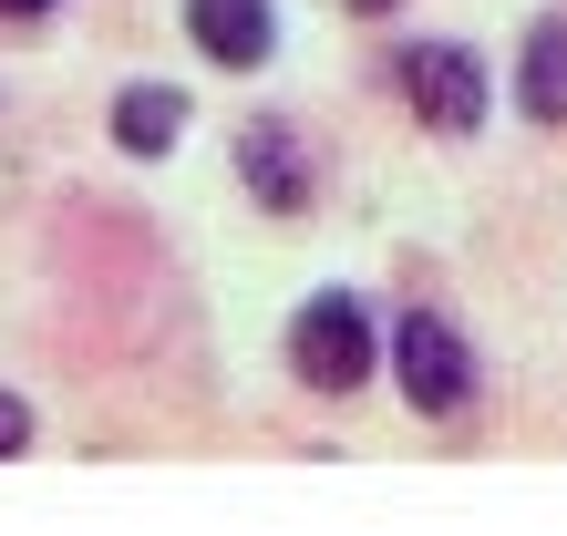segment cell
<instances>
[{"label":"cell","instance_id":"3","mask_svg":"<svg viewBox=\"0 0 567 536\" xmlns=\"http://www.w3.org/2000/svg\"><path fill=\"white\" fill-rule=\"evenodd\" d=\"M403 93H413V114L433 134H475L485 124V62L464 42H413L403 52Z\"/></svg>","mask_w":567,"mask_h":536},{"label":"cell","instance_id":"1","mask_svg":"<svg viewBox=\"0 0 567 536\" xmlns=\"http://www.w3.org/2000/svg\"><path fill=\"white\" fill-rule=\"evenodd\" d=\"M289 372L310 392H361V372H372V310H361L351 289H320L310 310L289 320Z\"/></svg>","mask_w":567,"mask_h":536},{"label":"cell","instance_id":"7","mask_svg":"<svg viewBox=\"0 0 567 536\" xmlns=\"http://www.w3.org/2000/svg\"><path fill=\"white\" fill-rule=\"evenodd\" d=\"M176 134H186V93H165V83H135V93L114 104V145H124V155H165Z\"/></svg>","mask_w":567,"mask_h":536},{"label":"cell","instance_id":"2","mask_svg":"<svg viewBox=\"0 0 567 536\" xmlns=\"http://www.w3.org/2000/svg\"><path fill=\"white\" fill-rule=\"evenodd\" d=\"M392 372H403V402H413V413H464V392H475V351H464L454 320L413 310L403 330H392Z\"/></svg>","mask_w":567,"mask_h":536},{"label":"cell","instance_id":"10","mask_svg":"<svg viewBox=\"0 0 567 536\" xmlns=\"http://www.w3.org/2000/svg\"><path fill=\"white\" fill-rule=\"evenodd\" d=\"M351 11H361V21H382V11H392V0H351Z\"/></svg>","mask_w":567,"mask_h":536},{"label":"cell","instance_id":"5","mask_svg":"<svg viewBox=\"0 0 567 536\" xmlns=\"http://www.w3.org/2000/svg\"><path fill=\"white\" fill-rule=\"evenodd\" d=\"M186 31L207 42V62H227V73H248V62H269V52H279L269 0H186Z\"/></svg>","mask_w":567,"mask_h":536},{"label":"cell","instance_id":"9","mask_svg":"<svg viewBox=\"0 0 567 536\" xmlns=\"http://www.w3.org/2000/svg\"><path fill=\"white\" fill-rule=\"evenodd\" d=\"M0 11H11V21H42V11H52V0H0Z\"/></svg>","mask_w":567,"mask_h":536},{"label":"cell","instance_id":"4","mask_svg":"<svg viewBox=\"0 0 567 536\" xmlns=\"http://www.w3.org/2000/svg\"><path fill=\"white\" fill-rule=\"evenodd\" d=\"M238 176L258 186V207H269V217H299V207H310V155H299L289 124H248L238 134Z\"/></svg>","mask_w":567,"mask_h":536},{"label":"cell","instance_id":"6","mask_svg":"<svg viewBox=\"0 0 567 536\" xmlns=\"http://www.w3.org/2000/svg\"><path fill=\"white\" fill-rule=\"evenodd\" d=\"M516 104L537 124H567V21L526 31V62H516Z\"/></svg>","mask_w":567,"mask_h":536},{"label":"cell","instance_id":"8","mask_svg":"<svg viewBox=\"0 0 567 536\" xmlns=\"http://www.w3.org/2000/svg\"><path fill=\"white\" fill-rule=\"evenodd\" d=\"M21 444H31V402L0 392V454H21Z\"/></svg>","mask_w":567,"mask_h":536}]
</instances>
